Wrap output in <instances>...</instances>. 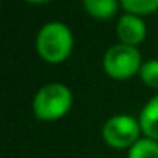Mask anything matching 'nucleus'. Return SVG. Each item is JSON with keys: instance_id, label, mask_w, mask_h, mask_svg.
<instances>
[{"instance_id": "f257e3e1", "label": "nucleus", "mask_w": 158, "mask_h": 158, "mask_svg": "<svg viewBox=\"0 0 158 158\" xmlns=\"http://www.w3.org/2000/svg\"><path fill=\"white\" fill-rule=\"evenodd\" d=\"M36 51L39 58L51 65L68 60L73 51V34L70 27L60 21L46 22L36 36Z\"/></svg>"}, {"instance_id": "f03ea898", "label": "nucleus", "mask_w": 158, "mask_h": 158, "mask_svg": "<svg viewBox=\"0 0 158 158\" xmlns=\"http://www.w3.org/2000/svg\"><path fill=\"white\" fill-rule=\"evenodd\" d=\"M73 94L61 82H49L43 85L32 99V112L39 121H58L70 112Z\"/></svg>"}, {"instance_id": "7ed1b4c3", "label": "nucleus", "mask_w": 158, "mask_h": 158, "mask_svg": "<svg viewBox=\"0 0 158 158\" xmlns=\"http://www.w3.org/2000/svg\"><path fill=\"white\" fill-rule=\"evenodd\" d=\"M143 60L138 48L127 44H114L104 53L102 68L107 77L114 80H127L139 73Z\"/></svg>"}, {"instance_id": "20e7f679", "label": "nucleus", "mask_w": 158, "mask_h": 158, "mask_svg": "<svg viewBox=\"0 0 158 158\" xmlns=\"http://www.w3.org/2000/svg\"><path fill=\"white\" fill-rule=\"evenodd\" d=\"M141 126L136 117L129 114L110 116L102 126V139L114 150H129L141 139Z\"/></svg>"}, {"instance_id": "39448f33", "label": "nucleus", "mask_w": 158, "mask_h": 158, "mask_svg": "<svg viewBox=\"0 0 158 158\" xmlns=\"http://www.w3.org/2000/svg\"><path fill=\"white\" fill-rule=\"evenodd\" d=\"M116 34L121 44L138 48V44H141L144 41V38H146V24H144V21L139 15L127 14L126 12L117 21Z\"/></svg>"}, {"instance_id": "423d86ee", "label": "nucleus", "mask_w": 158, "mask_h": 158, "mask_svg": "<svg viewBox=\"0 0 158 158\" xmlns=\"http://www.w3.org/2000/svg\"><path fill=\"white\" fill-rule=\"evenodd\" d=\"M138 121H139L144 138L158 141V94L143 106L139 116H138Z\"/></svg>"}, {"instance_id": "0eeeda50", "label": "nucleus", "mask_w": 158, "mask_h": 158, "mask_svg": "<svg viewBox=\"0 0 158 158\" xmlns=\"http://www.w3.org/2000/svg\"><path fill=\"white\" fill-rule=\"evenodd\" d=\"M82 5L87 14L92 15L94 19L106 21L117 14L121 2L119 0H82Z\"/></svg>"}, {"instance_id": "6e6552de", "label": "nucleus", "mask_w": 158, "mask_h": 158, "mask_svg": "<svg viewBox=\"0 0 158 158\" xmlns=\"http://www.w3.org/2000/svg\"><path fill=\"white\" fill-rule=\"evenodd\" d=\"M127 158H158V141L141 138L127 150Z\"/></svg>"}, {"instance_id": "1a4fd4ad", "label": "nucleus", "mask_w": 158, "mask_h": 158, "mask_svg": "<svg viewBox=\"0 0 158 158\" xmlns=\"http://www.w3.org/2000/svg\"><path fill=\"white\" fill-rule=\"evenodd\" d=\"M123 9L127 14L150 15L158 10V0H119Z\"/></svg>"}, {"instance_id": "9d476101", "label": "nucleus", "mask_w": 158, "mask_h": 158, "mask_svg": "<svg viewBox=\"0 0 158 158\" xmlns=\"http://www.w3.org/2000/svg\"><path fill=\"white\" fill-rule=\"evenodd\" d=\"M138 75L148 89H158V60L144 61Z\"/></svg>"}, {"instance_id": "9b49d317", "label": "nucleus", "mask_w": 158, "mask_h": 158, "mask_svg": "<svg viewBox=\"0 0 158 158\" xmlns=\"http://www.w3.org/2000/svg\"><path fill=\"white\" fill-rule=\"evenodd\" d=\"M24 2H29V4H48V2H53V0H24Z\"/></svg>"}]
</instances>
